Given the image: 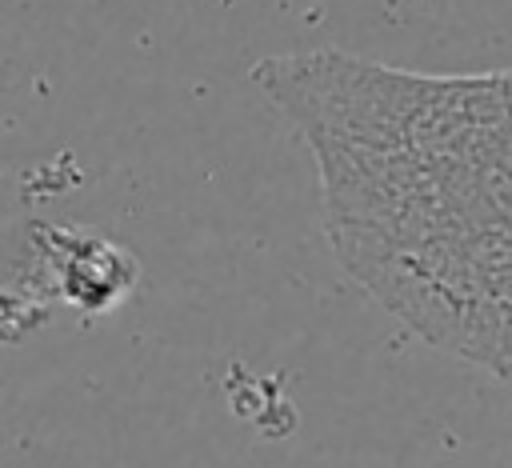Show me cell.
Masks as SVG:
<instances>
[{"instance_id": "1", "label": "cell", "mask_w": 512, "mask_h": 468, "mask_svg": "<svg viewBox=\"0 0 512 468\" xmlns=\"http://www.w3.org/2000/svg\"><path fill=\"white\" fill-rule=\"evenodd\" d=\"M252 80L312 148L344 272L424 344L512 380V68L428 76L316 48Z\"/></svg>"}, {"instance_id": "2", "label": "cell", "mask_w": 512, "mask_h": 468, "mask_svg": "<svg viewBox=\"0 0 512 468\" xmlns=\"http://www.w3.org/2000/svg\"><path fill=\"white\" fill-rule=\"evenodd\" d=\"M32 244L40 248L44 268L52 272L64 304L80 312H108L136 288L140 276L136 256L108 236L60 228V224H36Z\"/></svg>"}]
</instances>
